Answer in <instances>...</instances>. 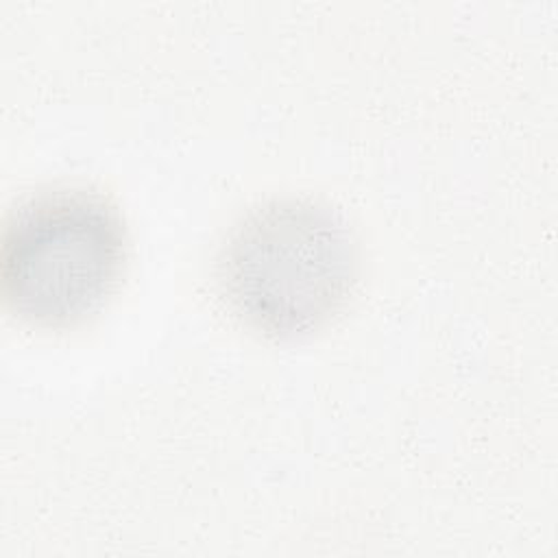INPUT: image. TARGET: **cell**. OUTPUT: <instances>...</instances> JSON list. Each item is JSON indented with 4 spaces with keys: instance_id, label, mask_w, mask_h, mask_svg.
<instances>
[{
    "instance_id": "obj_2",
    "label": "cell",
    "mask_w": 558,
    "mask_h": 558,
    "mask_svg": "<svg viewBox=\"0 0 558 558\" xmlns=\"http://www.w3.org/2000/svg\"><path fill=\"white\" fill-rule=\"evenodd\" d=\"M126 264L118 207L87 187H54L24 201L0 248L7 305L26 323L63 329L98 314Z\"/></svg>"
},
{
    "instance_id": "obj_1",
    "label": "cell",
    "mask_w": 558,
    "mask_h": 558,
    "mask_svg": "<svg viewBox=\"0 0 558 558\" xmlns=\"http://www.w3.org/2000/svg\"><path fill=\"white\" fill-rule=\"evenodd\" d=\"M360 272L347 220L312 198H275L242 216L216 257L229 312L272 340L307 336L336 318Z\"/></svg>"
}]
</instances>
